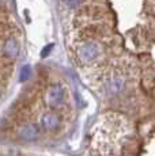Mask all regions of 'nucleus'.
<instances>
[{"label":"nucleus","instance_id":"obj_10","mask_svg":"<svg viewBox=\"0 0 155 156\" xmlns=\"http://www.w3.org/2000/svg\"><path fill=\"white\" fill-rule=\"evenodd\" d=\"M3 2H4V0H0V4H2V3H3Z\"/></svg>","mask_w":155,"mask_h":156},{"label":"nucleus","instance_id":"obj_2","mask_svg":"<svg viewBox=\"0 0 155 156\" xmlns=\"http://www.w3.org/2000/svg\"><path fill=\"white\" fill-rule=\"evenodd\" d=\"M46 99L50 106L59 107L64 101V90H63V87L59 84L50 86L46 92Z\"/></svg>","mask_w":155,"mask_h":156},{"label":"nucleus","instance_id":"obj_7","mask_svg":"<svg viewBox=\"0 0 155 156\" xmlns=\"http://www.w3.org/2000/svg\"><path fill=\"white\" fill-rule=\"evenodd\" d=\"M30 73H31V68L29 67V65H25V67L20 69L19 80H20V82H26V80H29V77H30Z\"/></svg>","mask_w":155,"mask_h":156},{"label":"nucleus","instance_id":"obj_1","mask_svg":"<svg viewBox=\"0 0 155 156\" xmlns=\"http://www.w3.org/2000/svg\"><path fill=\"white\" fill-rule=\"evenodd\" d=\"M79 58L82 60L83 62H91L94 60H97L101 55V46L97 42H93V41H88V42H85L80 46L79 52Z\"/></svg>","mask_w":155,"mask_h":156},{"label":"nucleus","instance_id":"obj_6","mask_svg":"<svg viewBox=\"0 0 155 156\" xmlns=\"http://www.w3.org/2000/svg\"><path fill=\"white\" fill-rule=\"evenodd\" d=\"M42 126L45 129H49V130H53V129H57L60 126V119L52 113H48L44 115L42 118Z\"/></svg>","mask_w":155,"mask_h":156},{"label":"nucleus","instance_id":"obj_9","mask_svg":"<svg viewBox=\"0 0 155 156\" xmlns=\"http://www.w3.org/2000/svg\"><path fill=\"white\" fill-rule=\"evenodd\" d=\"M52 46H53V45H48V46L45 48V50H44V52H42V57H45V56L48 55V53H49V50L52 49Z\"/></svg>","mask_w":155,"mask_h":156},{"label":"nucleus","instance_id":"obj_4","mask_svg":"<svg viewBox=\"0 0 155 156\" xmlns=\"http://www.w3.org/2000/svg\"><path fill=\"white\" fill-rule=\"evenodd\" d=\"M124 86H125L124 79L121 76H118V75H114L113 77H110V79L108 80V83H106L108 91L112 95H116V94H118L120 91H123Z\"/></svg>","mask_w":155,"mask_h":156},{"label":"nucleus","instance_id":"obj_3","mask_svg":"<svg viewBox=\"0 0 155 156\" xmlns=\"http://www.w3.org/2000/svg\"><path fill=\"white\" fill-rule=\"evenodd\" d=\"M19 42H18V40L15 37H10L7 38V40L4 41V44H3V48H2V52H3V56L5 57V58H16L18 55H19Z\"/></svg>","mask_w":155,"mask_h":156},{"label":"nucleus","instance_id":"obj_8","mask_svg":"<svg viewBox=\"0 0 155 156\" xmlns=\"http://www.w3.org/2000/svg\"><path fill=\"white\" fill-rule=\"evenodd\" d=\"M80 2H82V0H65L67 5H70V7H75V5H78Z\"/></svg>","mask_w":155,"mask_h":156},{"label":"nucleus","instance_id":"obj_5","mask_svg":"<svg viewBox=\"0 0 155 156\" xmlns=\"http://www.w3.org/2000/svg\"><path fill=\"white\" fill-rule=\"evenodd\" d=\"M18 136L23 140H35L38 137V129L34 125H25L18 130Z\"/></svg>","mask_w":155,"mask_h":156}]
</instances>
